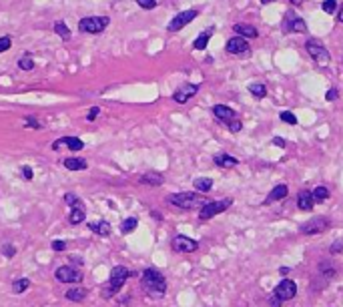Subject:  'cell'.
<instances>
[{
  "instance_id": "obj_11",
  "label": "cell",
  "mask_w": 343,
  "mask_h": 307,
  "mask_svg": "<svg viewBox=\"0 0 343 307\" xmlns=\"http://www.w3.org/2000/svg\"><path fill=\"white\" fill-rule=\"evenodd\" d=\"M197 14H199V10L197 8H191V10H185V12H179L171 23L167 26V30H171V32H177V30H181L185 28L189 23H193L195 18H197Z\"/></svg>"
},
{
  "instance_id": "obj_38",
  "label": "cell",
  "mask_w": 343,
  "mask_h": 307,
  "mask_svg": "<svg viewBox=\"0 0 343 307\" xmlns=\"http://www.w3.org/2000/svg\"><path fill=\"white\" fill-rule=\"evenodd\" d=\"M321 8H323L327 14H331V12L337 10V2H335V0H325V2L321 4Z\"/></svg>"
},
{
  "instance_id": "obj_44",
  "label": "cell",
  "mask_w": 343,
  "mask_h": 307,
  "mask_svg": "<svg viewBox=\"0 0 343 307\" xmlns=\"http://www.w3.org/2000/svg\"><path fill=\"white\" fill-rule=\"evenodd\" d=\"M21 171H23V177H24V179H26V181H30V179L34 177V171H32L30 167H26V165H24L23 169H21Z\"/></svg>"
},
{
  "instance_id": "obj_51",
  "label": "cell",
  "mask_w": 343,
  "mask_h": 307,
  "mask_svg": "<svg viewBox=\"0 0 343 307\" xmlns=\"http://www.w3.org/2000/svg\"><path fill=\"white\" fill-rule=\"evenodd\" d=\"M279 271H281V275H287V273H289V267H281Z\"/></svg>"
},
{
  "instance_id": "obj_37",
  "label": "cell",
  "mask_w": 343,
  "mask_h": 307,
  "mask_svg": "<svg viewBox=\"0 0 343 307\" xmlns=\"http://www.w3.org/2000/svg\"><path fill=\"white\" fill-rule=\"evenodd\" d=\"M281 120L287 122V125H297V117H295L293 113H289V111H283V113H281Z\"/></svg>"
},
{
  "instance_id": "obj_17",
  "label": "cell",
  "mask_w": 343,
  "mask_h": 307,
  "mask_svg": "<svg viewBox=\"0 0 343 307\" xmlns=\"http://www.w3.org/2000/svg\"><path fill=\"white\" fill-rule=\"evenodd\" d=\"M313 195H311V191H307V189H303V191H299V195H297V205H299V209L301 211H311L313 209Z\"/></svg>"
},
{
  "instance_id": "obj_46",
  "label": "cell",
  "mask_w": 343,
  "mask_h": 307,
  "mask_svg": "<svg viewBox=\"0 0 343 307\" xmlns=\"http://www.w3.org/2000/svg\"><path fill=\"white\" fill-rule=\"evenodd\" d=\"M98 115H100V109H98V107H92L91 111H89V115H87V120H94Z\"/></svg>"
},
{
  "instance_id": "obj_49",
  "label": "cell",
  "mask_w": 343,
  "mask_h": 307,
  "mask_svg": "<svg viewBox=\"0 0 343 307\" xmlns=\"http://www.w3.org/2000/svg\"><path fill=\"white\" fill-rule=\"evenodd\" d=\"M271 307H281V301L277 297H271Z\"/></svg>"
},
{
  "instance_id": "obj_2",
  "label": "cell",
  "mask_w": 343,
  "mask_h": 307,
  "mask_svg": "<svg viewBox=\"0 0 343 307\" xmlns=\"http://www.w3.org/2000/svg\"><path fill=\"white\" fill-rule=\"evenodd\" d=\"M129 277H133V271H131V269H127L125 265H114L113 269H111V277H109L107 285L100 289V297H103V299L114 297V295L123 289V285L127 283Z\"/></svg>"
},
{
  "instance_id": "obj_12",
  "label": "cell",
  "mask_w": 343,
  "mask_h": 307,
  "mask_svg": "<svg viewBox=\"0 0 343 307\" xmlns=\"http://www.w3.org/2000/svg\"><path fill=\"white\" fill-rule=\"evenodd\" d=\"M283 32L291 34V32H307V24L303 18H299L295 12H287L285 21H283Z\"/></svg>"
},
{
  "instance_id": "obj_1",
  "label": "cell",
  "mask_w": 343,
  "mask_h": 307,
  "mask_svg": "<svg viewBox=\"0 0 343 307\" xmlns=\"http://www.w3.org/2000/svg\"><path fill=\"white\" fill-rule=\"evenodd\" d=\"M140 285H143L145 293L149 297H153V299H160L167 293V279H165V275L160 273L159 269H153V267H149V269L143 271Z\"/></svg>"
},
{
  "instance_id": "obj_32",
  "label": "cell",
  "mask_w": 343,
  "mask_h": 307,
  "mask_svg": "<svg viewBox=\"0 0 343 307\" xmlns=\"http://www.w3.org/2000/svg\"><path fill=\"white\" fill-rule=\"evenodd\" d=\"M65 203L70 205V209H85V205H83V201L74 195V193H67L65 195Z\"/></svg>"
},
{
  "instance_id": "obj_22",
  "label": "cell",
  "mask_w": 343,
  "mask_h": 307,
  "mask_svg": "<svg viewBox=\"0 0 343 307\" xmlns=\"http://www.w3.org/2000/svg\"><path fill=\"white\" fill-rule=\"evenodd\" d=\"M287 193H289V189H287V185H277V187H273L271 189V193L267 195V199H265V205H269V203H273V201H281V199H285L287 197Z\"/></svg>"
},
{
  "instance_id": "obj_54",
  "label": "cell",
  "mask_w": 343,
  "mask_h": 307,
  "mask_svg": "<svg viewBox=\"0 0 343 307\" xmlns=\"http://www.w3.org/2000/svg\"><path fill=\"white\" fill-rule=\"evenodd\" d=\"M273 0H261V4H271Z\"/></svg>"
},
{
  "instance_id": "obj_50",
  "label": "cell",
  "mask_w": 343,
  "mask_h": 307,
  "mask_svg": "<svg viewBox=\"0 0 343 307\" xmlns=\"http://www.w3.org/2000/svg\"><path fill=\"white\" fill-rule=\"evenodd\" d=\"M337 21L343 24V4H341V8H339V12H337Z\"/></svg>"
},
{
  "instance_id": "obj_39",
  "label": "cell",
  "mask_w": 343,
  "mask_h": 307,
  "mask_svg": "<svg viewBox=\"0 0 343 307\" xmlns=\"http://www.w3.org/2000/svg\"><path fill=\"white\" fill-rule=\"evenodd\" d=\"M137 4L145 10H153L157 6V0H137Z\"/></svg>"
},
{
  "instance_id": "obj_7",
  "label": "cell",
  "mask_w": 343,
  "mask_h": 307,
  "mask_svg": "<svg viewBox=\"0 0 343 307\" xmlns=\"http://www.w3.org/2000/svg\"><path fill=\"white\" fill-rule=\"evenodd\" d=\"M54 277L56 281L60 283H80L85 279L83 271L76 269V267H70V265H60L56 271H54Z\"/></svg>"
},
{
  "instance_id": "obj_43",
  "label": "cell",
  "mask_w": 343,
  "mask_h": 307,
  "mask_svg": "<svg viewBox=\"0 0 343 307\" xmlns=\"http://www.w3.org/2000/svg\"><path fill=\"white\" fill-rule=\"evenodd\" d=\"M339 98V93H337V89H329L327 93H325V100H337Z\"/></svg>"
},
{
  "instance_id": "obj_5",
  "label": "cell",
  "mask_w": 343,
  "mask_h": 307,
  "mask_svg": "<svg viewBox=\"0 0 343 307\" xmlns=\"http://www.w3.org/2000/svg\"><path fill=\"white\" fill-rule=\"evenodd\" d=\"M109 23H111L109 16H87L78 23V28L87 34H100L109 26Z\"/></svg>"
},
{
  "instance_id": "obj_42",
  "label": "cell",
  "mask_w": 343,
  "mask_h": 307,
  "mask_svg": "<svg viewBox=\"0 0 343 307\" xmlns=\"http://www.w3.org/2000/svg\"><path fill=\"white\" fill-rule=\"evenodd\" d=\"M12 45V40H10V36H2L0 38V52H6L8 48Z\"/></svg>"
},
{
  "instance_id": "obj_30",
  "label": "cell",
  "mask_w": 343,
  "mask_h": 307,
  "mask_svg": "<svg viewBox=\"0 0 343 307\" xmlns=\"http://www.w3.org/2000/svg\"><path fill=\"white\" fill-rule=\"evenodd\" d=\"M311 195H313V201H315V203H321V201L329 199V189L319 185V187H315V189L311 191Z\"/></svg>"
},
{
  "instance_id": "obj_3",
  "label": "cell",
  "mask_w": 343,
  "mask_h": 307,
  "mask_svg": "<svg viewBox=\"0 0 343 307\" xmlns=\"http://www.w3.org/2000/svg\"><path fill=\"white\" fill-rule=\"evenodd\" d=\"M167 201L179 209H201L207 203L205 197H201L199 193H173L167 197Z\"/></svg>"
},
{
  "instance_id": "obj_53",
  "label": "cell",
  "mask_w": 343,
  "mask_h": 307,
  "mask_svg": "<svg viewBox=\"0 0 343 307\" xmlns=\"http://www.w3.org/2000/svg\"><path fill=\"white\" fill-rule=\"evenodd\" d=\"M289 2H291V4H295V6H297V4H301V2H303V0H289Z\"/></svg>"
},
{
  "instance_id": "obj_25",
  "label": "cell",
  "mask_w": 343,
  "mask_h": 307,
  "mask_svg": "<svg viewBox=\"0 0 343 307\" xmlns=\"http://www.w3.org/2000/svg\"><path fill=\"white\" fill-rule=\"evenodd\" d=\"M215 165L217 167H223V169H227V167H235L239 161L235 159V157H231V155H227V153H221V155H215Z\"/></svg>"
},
{
  "instance_id": "obj_24",
  "label": "cell",
  "mask_w": 343,
  "mask_h": 307,
  "mask_svg": "<svg viewBox=\"0 0 343 307\" xmlns=\"http://www.w3.org/2000/svg\"><path fill=\"white\" fill-rule=\"evenodd\" d=\"M63 165H65V169H69V171H85L89 167V163L85 159H80V157H69V159L63 161Z\"/></svg>"
},
{
  "instance_id": "obj_52",
  "label": "cell",
  "mask_w": 343,
  "mask_h": 307,
  "mask_svg": "<svg viewBox=\"0 0 343 307\" xmlns=\"http://www.w3.org/2000/svg\"><path fill=\"white\" fill-rule=\"evenodd\" d=\"M153 217H155V219H159V221L163 219V217H160V213H157V211H153Z\"/></svg>"
},
{
  "instance_id": "obj_18",
  "label": "cell",
  "mask_w": 343,
  "mask_h": 307,
  "mask_svg": "<svg viewBox=\"0 0 343 307\" xmlns=\"http://www.w3.org/2000/svg\"><path fill=\"white\" fill-rule=\"evenodd\" d=\"M89 229L100 237H109L113 233V227L109 221H92V223H89Z\"/></svg>"
},
{
  "instance_id": "obj_20",
  "label": "cell",
  "mask_w": 343,
  "mask_h": 307,
  "mask_svg": "<svg viewBox=\"0 0 343 307\" xmlns=\"http://www.w3.org/2000/svg\"><path fill=\"white\" fill-rule=\"evenodd\" d=\"M233 30L239 34V36H243V38H257L259 36V32H257V28L251 26V24H235L233 26Z\"/></svg>"
},
{
  "instance_id": "obj_10",
  "label": "cell",
  "mask_w": 343,
  "mask_h": 307,
  "mask_svg": "<svg viewBox=\"0 0 343 307\" xmlns=\"http://www.w3.org/2000/svg\"><path fill=\"white\" fill-rule=\"evenodd\" d=\"M327 229H329V219L327 217H313L311 221H307L301 227V233L303 235H319V233H325Z\"/></svg>"
},
{
  "instance_id": "obj_40",
  "label": "cell",
  "mask_w": 343,
  "mask_h": 307,
  "mask_svg": "<svg viewBox=\"0 0 343 307\" xmlns=\"http://www.w3.org/2000/svg\"><path fill=\"white\" fill-rule=\"evenodd\" d=\"M227 127H229V131H231V133H239V131L243 129V122H241L239 118H235V120H231V122H229Z\"/></svg>"
},
{
  "instance_id": "obj_15",
  "label": "cell",
  "mask_w": 343,
  "mask_h": 307,
  "mask_svg": "<svg viewBox=\"0 0 343 307\" xmlns=\"http://www.w3.org/2000/svg\"><path fill=\"white\" fill-rule=\"evenodd\" d=\"M63 145L69 147L70 151H83V149H85V142L80 141L78 137H60V139H56V141L52 142V149L58 151Z\"/></svg>"
},
{
  "instance_id": "obj_6",
  "label": "cell",
  "mask_w": 343,
  "mask_h": 307,
  "mask_svg": "<svg viewBox=\"0 0 343 307\" xmlns=\"http://www.w3.org/2000/svg\"><path fill=\"white\" fill-rule=\"evenodd\" d=\"M305 50L311 54V58H313L317 65H329V60H331L329 50L323 47L317 38H309V40L305 43Z\"/></svg>"
},
{
  "instance_id": "obj_23",
  "label": "cell",
  "mask_w": 343,
  "mask_h": 307,
  "mask_svg": "<svg viewBox=\"0 0 343 307\" xmlns=\"http://www.w3.org/2000/svg\"><path fill=\"white\" fill-rule=\"evenodd\" d=\"M213 32H215V28H213V26H211V28H207L205 32H201V34L195 38L193 48H195V50H205L207 45H209V40H211V36H213Z\"/></svg>"
},
{
  "instance_id": "obj_55",
  "label": "cell",
  "mask_w": 343,
  "mask_h": 307,
  "mask_svg": "<svg viewBox=\"0 0 343 307\" xmlns=\"http://www.w3.org/2000/svg\"><path fill=\"white\" fill-rule=\"evenodd\" d=\"M341 69H343V54H341Z\"/></svg>"
},
{
  "instance_id": "obj_19",
  "label": "cell",
  "mask_w": 343,
  "mask_h": 307,
  "mask_svg": "<svg viewBox=\"0 0 343 307\" xmlns=\"http://www.w3.org/2000/svg\"><path fill=\"white\" fill-rule=\"evenodd\" d=\"M87 295H89V291H87L85 287H70L69 291L65 293L67 301H72V303H80V301H85Z\"/></svg>"
},
{
  "instance_id": "obj_14",
  "label": "cell",
  "mask_w": 343,
  "mask_h": 307,
  "mask_svg": "<svg viewBox=\"0 0 343 307\" xmlns=\"http://www.w3.org/2000/svg\"><path fill=\"white\" fill-rule=\"evenodd\" d=\"M225 50H227L229 54H245V52L249 50V43H247V38H243V36H233V38L227 40Z\"/></svg>"
},
{
  "instance_id": "obj_4",
  "label": "cell",
  "mask_w": 343,
  "mask_h": 307,
  "mask_svg": "<svg viewBox=\"0 0 343 307\" xmlns=\"http://www.w3.org/2000/svg\"><path fill=\"white\" fill-rule=\"evenodd\" d=\"M231 199H221V201H207L205 205L199 209V219L201 221H209V219H213L215 215H219V213L227 211L229 207H231Z\"/></svg>"
},
{
  "instance_id": "obj_31",
  "label": "cell",
  "mask_w": 343,
  "mask_h": 307,
  "mask_svg": "<svg viewBox=\"0 0 343 307\" xmlns=\"http://www.w3.org/2000/svg\"><path fill=\"white\" fill-rule=\"evenodd\" d=\"M319 273L323 275V277L331 279V277L335 275V267H333V263H329V261H321L319 263Z\"/></svg>"
},
{
  "instance_id": "obj_26",
  "label": "cell",
  "mask_w": 343,
  "mask_h": 307,
  "mask_svg": "<svg viewBox=\"0 0 343 307\" xmlns=\"http://www.w3.org/2000/svg\"><path fill=\"white\" fill-rule=\"evenodd\" d=\"M193 187L197 191H201V193H209L211 187H213V179H209V177H199V179L193 181Z\"/></svg>"
},
{
  "instance_id": "obj_35",
  "label": "cell",
  "mask_w": 343,
  "mask_h": 307,
  "mask_svg": "<svg viewBox=\"0 0 343 307\" xmlns=\"http://www.w3.org/2000/svg\"><path fill=\"white\" fill-rule=\"evenodd\" d=\"M18 69H21V71H32V69H34V60H32V56L24 54L23 58L18 60Z\"/></svg>"
},
{
  "instance_id": "obj_16",
  "label": "cell",
  "mask_w": 343,
  "mask_h": 307,
  "mask_svg": "<svg viewBox=\"0 0 343 307\" xmlns=\"http://www.w3.org/2000/svg\"><path fill=\"white\" fill-rule=\"evenodd\" d=\"M213 115H215V118H219V120H223V122H227V125L231 120L237 118L235 111H233L231 107H227V105H215V107H213Z\"/></svg>"
},
{
  "instance_id": "obj_21",
  "label": "cell",
  "mask_w": 343,
  "mask_h": 307,
  "mask_svg": "<svg viewBox=\"0 0 343 307\" xmlns=\"http://www.w3.org/2000/svg\"><path fill=\"white\" fill-rule=\"evenodd\" d=\"M140 185H151V187H159L165 183V177L160 173H145L140 179H138Z\"/></svg>"
},
{
  "instance_id": "obj_8",
  "label": "cell",
  "mask_w": 343,
  "mask_h": 307,
  "mask_svg": "<svg viewBox=\"0 0 343 307\" xmlns=\"http://www.w3.org/2000/svg\"><path fill=\"white\" fill-rule=\"evenodd\" d=\"M171 247H173L175 253H193V251L199 249V241H195V239L187 235H175L171 241Z\"/></svg>"
},
{
  "instance_id": "obj_47",
  "label": "cell",
  "mask_w": 343,
  "mask_h": 307,
  "mask_svg": "<svg viewBox=\"0 0 343 307\" xmlns=\"http://www.w3.org/2000/svg\"><path fill=\"white\" fill-rule=\"evenodd\" d=\"M341 249H343V241H335V243L331 245L329 253H337V251H341Z\"/></svg>"
},
{
  "instance_id": "obj_34",
  "label": "cell",
  "mask_w": 343,
  "mask_h": 307,
  "mask_svg": "<svg viewBox=\"0 0 343 307\" xmlns=\"http://www.w3.org/2000/svg\"><path fill=\"white\" fill-rule=\"evenodd\" d=\"M30 287V279H26V277H23V279H16L14 283H12V291L18 295V293H24L26 289Z\"/></svg>"
},
{
  "instance_id": "obj_27",
  "label": "cell",
  "mask_w": 343,
  "mask_h": 307,
  "mask_svg": "<svg viewBox=\"0 0 343 307\" xmlns=\"http://www.w3.org/2000/svg\"><path fill=\"white\" fill-rule=\"evenodd\" d=\"M138 225V219L137 217H127L123 223H120V233H125V235H129V233H133L135 229H137Z\"/></svg>"
},
{
  "instance_id": "obj_36",
  "label": "cell",
  "mask_w": 343,
  "mask_h": 307,
  "mask_svg": "<svg viewBox=\"0 0 343 307\" xmlns=\"http://www.w3.org/2000/svg\"><path fill=\"white\" fill-rule=\"evenodd\" d=\"M0 251H2V255H4V257H6V259H12V257H14V255H16V247H14V245H12V243H4V245H2V249H0Z\"/></svg>"
},
{
  "instance_id": "obj_48",
  "label": "cell",
  "mask_w": 343,
  "mask_h": 307,
  "mask_svg": "<svg viewBox=\"0 0 343 307\" xmlns=\"http://www.w3.org/2000/svg\"><path fill=\"white\" fill-rule=\"evenodd\" d=\"M273 145H275V147H281V149H283V147H285V141H283L281 137H275V139H273Z\"/></svg>"
},
{
  "instance_id": "obj_33",
  "label": "cell",
  "mask_w": 343,
  "mask_h": 307,
  "mask_svg": "<svg viewBox=\"0 0 343 307\" xmlns=\"http://www.w3.org/2000/svg\"><path fill=\"white\" fill-rule=\"evenodd\" d=\"M54 32H56L63 40H69L70 38V28L65 23H54Z\"/></svg>"
},
{
  "instance_id": "obj_28",
  "label": "cell",
  "mask_w": 343,
  "mask_h": 307,
  "mask_svg": "<svg viewBox=\"0 0 343 307\" xmlns=\"http://www.w3.org/2000/svg\"><path fill=\"white\" fill-rule=\"evenodd\" d=\"M249 93H251L255 98H265L267 96V87L263 83H251L249 85Z\"/></svg>"
},
{
  "instance_id": "obj_13",
  "label": "cell",
  "mask_w": 343,
  "mask_h": 307,
  "mask_svg": "<svg viewBox=\"0 0 343 307\" xmlns=\"http://www.w3.org/2000/svg\"><path fill=\"white\" fill-rule=\"evenodd\" d=\"M199 93V85H193V83H185L181 85L177 91H175V95H173V100L175 103H179V105H185L189 98H193V96Z\"/></svg>"
},
{
  "instance_id": "obj_29",
  "label": "cell",
  "mask_w": 343,
  "mask_h": 307,
  "mask_svg": "<svg viewBox=\"0 0 343 307\" xmlns=\"http://www.w3.org/2000/svg\"><path fill=\"white\" fill-rule=\"evenodd\" d=\"M85 219H87V211H85V209H72L69 215L70 225H80Z\"/></svg>"
},
{
  "instance_id": "obj_41",
  "label": "cell",
  "mask_w": 343,
  "mask_h": 307,
  "mask_svg": "<svg viewBox=\"0 0 343 307\" xmlns=\"http://www.w3.org/2000/svg\"><path fill=\"white\" fill-rule=\"evenodd\" d=\"M50 247H52V251H65V249H67V241L56 239V241H52V243H50Z\"/></svg>"
},
{
  "instance_id": "obj_9",
  "label": "cell",
  "mask_w": 343,
  "mask_h": 307,
  "mask_svg": "<svg viewBox=\"0 0 343 307\" xmlns=\"http://www.w3.org/2000/svg\"><path fill=\"white\" fill-rule=\"evenodd\" d=\"M295 295H297V283L291 281V279L279 281V285L275 287V291H273V297H277L279 301H289V299H293Z\"/></svg>"
},
{
  "instance_id": "obj_45",
  "label": "cell",
  "mask_w": 343,
  "mask_h": 307,
  "mask_svg": "<svg viewBox=\"0 0 343 307\" xmlns=\"http://www.w3.org/2000/svg\"><path fill=\"white\" fill-rule=\"evenodd\" d=\"M24 120H26V127H32V129H41V122H38V120H36L34 117H26Z\"/></svg>"
}]
</instances>
